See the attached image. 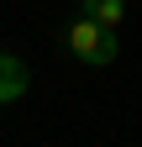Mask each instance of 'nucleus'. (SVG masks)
Here are the masks:
<instances>
[{
  "label": "nucleus",
  "mask_w": 142,
  "mask_h": 147,
  "mask_svg": "<svg viewBox=\"0 0 142 147\" xmlns=\"http://www.w3.org/2000/svg\"><path fill=\"white\" fill-rule=\"evenodd\" d=\"M63 42L68 53H74L79 63H90V68H105V63H116V26H105L95 21V16H79V21H68L63 26Z\"/></svg>",
  "instance_id": "nucleus-1"
},
{
  "label": "nucleus",
  "mask_w": 142,
  "mask_h": 147,
  "mask_svg": "<svg viewBox=\"0 0 142 147\" xmlns=\"http://www.w3.org/2000/svg\"><path fill=\"white\" fill-rule=\"evenodd\" d=\"M21 95H26V63L11 58V53H0V105H11Z\"/></svg>",
  "instance_id": "nucleus-2"
},
{
  "label": "nucleus",
  "mask_w": 142,
  "mask_h": 147,
  "mask_svg": "<svg viewBox=\"0 0 142 147\" xmlns=\"http://www.w3.org/2000/svg\"><path fill=\"white\" fill-rule=\"evenodd\" d=\"M84 16H95L105 26H121L126 21V0H84Z\"/></svg>",
  "instance_id": "nucleus-3"
}]
</instances>
